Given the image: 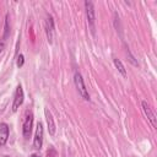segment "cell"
I'll return each instance as SVG.
<instances>
[{
	"label": "cell",
	"instance_id": "obj_2",
	"mask_svg": "<svg viewBox=\"0 0 157 157\" xmlns=\"http://www.w3.org/2000/svg\"><path fill=\"white\" fill-rule=\"evenodd\" d=\"M85 9H86V16H87V21L91 28L92 34H94V21H96V15H94V6L92 1H85Z\"/></svg>",
	"mask_w": 157,
	"mask_h": 157
},
{
	"label": "cell",
	"instance_id": "obj_14",
	"mask_svg": "<svg viewBox=\"0 0 157 157\" xmlns=\"http://www.w3.org/2000/svg\"><path fill=\"white\" fill-rule=\"evenodd\" d=\"M4 48H5V43H4V40H0V54L2 53Z\"/></svg>",
	"mask_w": 157,
	"mask_h": 157
},
{
	"label": "cell",
	"instance_id": "obj_11",
	"mask_svg": "<svg viewBox=\"0 0 157 157\" xmlns=\"http://www.w3.org/2000/svg\"><path fill=\"white\" fill-rule=\"evenodd\" d=\"M10 34V28H9V15H6V20H5V33H4V39H6Z\"/></svg>",
	"mask_w": 157,
	"mask_h": 157
},
{
	"label": "cell",
	"instance_id": "obj_13",
	"mask_svg": "<svg viewBox=\"0 0 157 157\" xmlns=\"http://www.w3.org/2000/svg\"><path fill=\"white\" fill-rule=\"evenodd\" d=\"M23 63H25V58H23V55H22V54H20V55L17 56V66H18V67H21V66L23 65Z\"/></svg>",
	"mask_w": 157,
	"mask_h": 157
},
{
	"label": "cell",
	"instance_id": "obj_6",
	"mask_svg": "<svg viewBox=\"0 0 157 157\" xmlns=\"http://www.w3.org/2000/svg\"><path fill=\"white\" fill-rule=\"evenodd\" d=\"M45 34H47V39L49 43H53L54 40V36H55V31H54V20L50 15L47 16L45 20Z\"/></svg>",
	"mask_w": 157,
	"mask_h": 157
},
{
	"label": "cell",
	"instance_id": "obj_7",
	"mask_svg": "<svg viewBox=\"0 0 157 157\" xmlns=\"http://www.w3.org/2000/svg\"><path fill=\"white\" fill-rule=\"evenodd\" d=\"M22 103H23V90H22V86L18 85L16 88V93H15V98L12 103V112H16Z\"/></svg>",
	"mask_w": 157,
	"mask_h": 157
},
{
	"label": "cell",
	"instance_id": "obj_3",
	"mask_svg": "<svg viewBox=\"0 0 157 157\" xmlns=\"http://www.w3.org/2000/svg\"><path fill=\"white\" fill-rule=\"evenodd\" d=\"M32 124H33V114L31 110H26V117L22 126V134L25 139H29L31 131H32Z\"/></svg>",
	"mask_w": 157,
	"mask_h": 157
},
{
	"label": "cell",
	"instance_id": "obj_12",
	"mask_svg": "<svg viewBox=\"0 0 157 157\" xmlns=\"http://www.w3.org/2000/svg\"><path fill=\"white\" fill-rule=\"evenodd\" d=\"M47 157H58V152L55 151L54 147H49L47 151Z\"/></svg>",
	"mask_w": 157,
	"mask_h": 157
},
{
	"label": "cell",
	"instance_id": "obj_15",
	"mask_svg": "<svg viewBox=\"0 0 157 157\" xmlns=\"http://www.w3.org/2000/svg\"><path fill=\"white\" fill-rule=\"evenodd\" d=\"M31 157H40V156H38V155H36V153H33Z\"/></svg>",
	"mask_w": 157,
	"mask_h": 157
},
{
	"label": "cell",
	"instance_id": "obj_5",
	"mask_svg": "<svg viewBox=\"0 0 157 157\" xmlns=\"http://www.w3.org/2000/svg\"><path fill=\"white\" fill-rule=\"evenodd\" d=\"M43 135H44V130H43V125L40 121L37 123V129H36V134H34V140H33V146L37 150L42 148L43 145Z\"/></svg>",
	"mask_w": 157,
	"mask_h": 157
},
{
	"label": "cell",
	"instance_id": "obj_9",
	"mask_svg": "<svg viewBox=\"0 0 157 157\" xmlns=\"http://www.w3.org/2000/svg\"><path fill=\"white\" fill-rule=\"evenodd\" d=\"M9 139V126L5 123L0 124V146L5 145Z\"/></svg>",
	"mask_w": 157,
	"mask_h": 157
},
{
	"label": "cell",
	"instance_id": "obj_4",
	"mask_svg": "<svg viewBox=\"0 0 157 157\" xmlns=\"http://www.w3.org/2000/svg\"><path fill=\"white\" fill-rule=\"evenodd\" d=\"M141 107H142V110H144V113H145V115H146L147 120L151 123L152 128H156V126H157L156 114H155L153 109L151 108V105H150V104H148L146 101H142V102H141Z\"/></svg>",
	"mask_w": 157,
	"mask_h": 157
},
{
	"label": "cell",
	"instance_id": "obj_10",
	"mask_svg": "<svg viewBox=\"0 0 157 157\" xmlns=\"http://www.w3.org/2000/svg\"><path fill=\"white\" fill-rule=\"evenodd\" d=\"M114 65H115V67L118 69V71H119L123 76H126V70H125L124 65L121 64V61H120L119 59H114Z\"/></svg>",
	"mask_w": 157,
	"mask_h": 157
},
{
	"label": "cell",
	"instance_id": "obj_1",
	"mask_svg": "<svg viewBox=\"0 0 157 157\" xmlns=\"http://www.w3.org/2000/svg\"><path fill=\"white\" fill-rule=\"evenodd\" d=\"M74 81H75V86L80 93V96L85 99V101H90V94H88V91L85 86V82H83V78L81 76L80 72H75V76H74Z\"/></svg>",
	"mask_w": 157,
	"mask_h": 157
},
{
	"label": "cell",
	"instance_id": "obj_8",
	"mask_svg": "<svg viewBox=\"0 0 157 157\" xmlns=\"http://www.w3.org/2000/svg\"><path fill=\"white\" fill-rule=\"evenodd\" d=\"M44 114H45V120H47V125H48V131L53 136V135H55V131H56L54 118H53V115H52V113H50V110L48 108L44 109Z\"/></svg>",
	"mask_w": 157,
	"mask_h": 157
}]
</instances>
